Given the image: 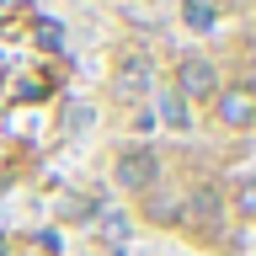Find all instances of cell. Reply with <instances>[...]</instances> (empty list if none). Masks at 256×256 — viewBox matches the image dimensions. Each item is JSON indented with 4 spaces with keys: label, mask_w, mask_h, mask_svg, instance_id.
<instances>
[{
    "label": "cell",
    "mask_w": 256,
    "mask_h": 256,
    "mask_svg": "<svg viewBox=\"0 0 256 256\" xmlns=\"http://www.w3.org/2000/svg\"><path fill=\"white\" fill-rule=\"evenodd\" d=\"M160 176V160L155 150H144V144H128L123 155H118V187L123 192H150Z\"/></svg>",
    "instance_id": "cell-1"
},
{
    "label": "cell",
    "mask_w": 256,
    "mask_h": 256,
    "mask_svg": "<svg viewBox=\"0 0 256 256\" xmlns=\"http://www.w3.org/2000/svg\"><path fill=\"white\" fill-rule=\"evenodd\" d=\"M214 118H219L224 128H251L256 123V86H224V91H214Z\"/></svg>",
    "instance_id": "cell-2"
},
{
    "label": "cell",
    "mask_w": 256,
    "mask_h": 256,
    "mask_svg": "<svg viewBox=\"0 0 256 256\" xmlns=\"http://www.w3.org/2000/svg\"><path fill=\"white\" fill-rule=\"evenodd\" d=\"M219 91V70H214V59H182L176 64V96L182 102H203V96Z\"/></svg>",
    "instance_id": "cell-3"
},
{
    "label": "cell",
    "mask_w": 256,
    "mask_h": 256,
    "mask_svg": "<svg viewBox=\"0 0 256 256\" xmlns=\"http://www.w3.org/2000/svg\"><path fill=\"white\" fill-rule=\"evenodd\" d=\"M214 214H219V187H198L187 198V208H182V219H198V224H208Z\"/></svg>",
    "instance_id": "cell-4"
},
{
    "label": "cell",
    "mask_w": 256,
    "mask_h": 256,
    "mask_svg": "<svg viewBox=\"0 0 256 256\" xmlns=\"http://www.w3.org/2000/svg\"><path fill=\"white\" fill-rule=\"evenodd\" d=\"M182 22H187L192 32H208L214 27V6H208V0H187V6H182Z\"/></svg>",
    "instance_id": "cell-5"
},
{
    "label": "cell",
    "mask_w": 256,
    "mask_h": 256,
    "mask_svg": "<svg viewBox=\"0 0 256 256\" xmlns=\"http://www.w3.org/2000/svg\"><path fill=\"white\" fill-rule=\"evenodd\" d=\"M160 123H166V128H187V107H182V96H176V91L160 96Z\"/></svg>",
    "instance_id": "cell-6"
},
{
    "label": "cell",
    "mask_w": 256,
    "mask_h": 256,
    "mask_svg": "<svg viewBox=\"0 0 256 256\" xmlns=\"http://www.w3.org/2000/svg\"><path fill=\"white\" fill-rule=\"evenodd\" d=\"M32 38H38V48H64V27H59V22H38Z\"/></svg>",
    "instance_id": "cell-7"
},
{
    "label": "cell",
    "mask_w": 256,
    "mask_h": 256,
    "mask_svg": "<svg viewBox=\"0 0 256 256\" xmlns=\"http://www.w3.org/2000/svg\"><path fill=\"white\" fill-rule=\"evenodd\" d=\"M144 59H123V75H118V91H134V86H144Z\"/></svg>",
    "instance_id": "cell-8"
},
{
    "label": "cell",
    "mask_w": 256,
    "mask_h": 256,
    "mask_svg": "<svg viewBox=\"0 0 256 256\" xmlns=\"http://www.w3.org/2000/svg\"><path fill=\"white\" fill-rule=\"evenodd\" d=\"M235 208H240V219H256V176L235 187Z\"/></svg>",
    "instance_id": "cell-9"
},
{
    "label": "cell",
    "mask_w": 256,
    "mask_h": 256,
    "mask_svg": "<svg viewBox=\"0 0 256 256\" xmlns=\"http://www.w3.org/2000/svg\"><path fill=\"white\" fill-rule=\"evenodd\" d=\"M102 230H107L112 246H123V240H128V219H123V214H102Z\"/></svg>",
    "instance_id": "cell-10"
},
{
    "label": "cell",
    "mask_w": 256,
    "mask_h": 256,
    "mask_svg": "<svg viewBox=\"0 0 256 256\" xmlns=\"http://www.w3.org/2000/svg\"><path fill=\"white\" fill-rule=\"evenodd\" d=\"M0 251H6V246H0Z\"/></svg>",
    "instance_id": "cell-11"
}]
</instances>
